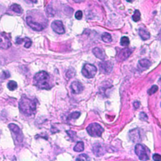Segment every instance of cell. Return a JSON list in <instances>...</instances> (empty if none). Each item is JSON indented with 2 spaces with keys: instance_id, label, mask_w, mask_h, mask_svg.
<instances>
[{
  "instance_id": "obj_7",
  "label": "cell",
  "mask_w": 161,
  "mask_h": 161,
  "mask_svg": "<svg viewBox=\"0 0 161 161\" xmlns=\"http://www.w3.org/2000/svg\"><path fill=\"white\" fill-rule=\"evenodd\" d=\"M8 128L12 130V132L16 135V140L19 142H22L23 134L21 130L14 123H10L8 125Z\"/></svg>"
},
{
  "instance_id": "obj_24",
  "label": "cell",
  "mask_w": 161,
  "mask_h": 161,
  "mask_svg": "<svg viewBox=\"0 0 161 161\" xmlns=\"http://www.w3.org/2000/svg\"><path fill=\"white\" fill-rule=\"evenodd\" d=\"M130 43L129 39L127 37H123L120 40V44L122 46H128Z\"/></svg>"
},
{
  "instance_id": "obj_15",
  "label": "cell",
  "mask_w": 161,
  "mask_h": 161,
  "mask_svg": "<svg viewBox=\"0 0 161 161\" xmlns=\"http://www.w3.org/2000/svg\"><path fill=\"white\" fill-rule=\"evenodd\" d=\"M93 54L95 55L96 57L98 58L99 59L101 60H105V54H104V52L101 49H100L98 47H96L95 49H93Z\"/></svg>"
},
{
  "instance_id": "obj_6",
  "label": "cell",
  "mask_w": 161,
  "mask_h": 161,
  "mask_svg": "<svg viewBox=\"0 0 161 161\" xmlns=\"http://www.w3.org/2000/svg\"><path fill=\"white\" fill-rule=\"evenodd\" d=\"M26 22L30 27L35 31H42L45 28L42 24L34 21L32 16H27L26 18Z\"/></svg>"
},
{
  "instance_id": "obj_31",
  "label": "cell",
  "mask_w": 161,
  "mask_h": 161,
  "mask_svg": "<svg viewBox=\"0 0 161 161\" xmlns=\"http://www.w3.org/2000/svg\"><path fill=\"white\" fill-rule=\"evenodd\" d=\"M140 119L142 121H147V120H148V116L146 115V113L142 112L140 113Z\"/></svg>"
},
{
  "instance_id": "obj_8",
  "label": "cell",
  "mask_w": 161,
  "mask_h": 161,
  "mask_svg": "<svg viewBox=\"0 0 161 161\" xmlns=\"http://www.w3.org/2000/svg\"><path fill=\"white\" fill-rule=\"evenodd\" d=\"M52 30L58 34H63L65 33V28L64 26L63 23L60 20H55L51 24Z\"/></svg>"
},
{
  "instance_id": "obj_26",
  "label": "cell",
  "mask_w": 161,
  "mask_h": 161,
  "mask_svg": "<svg viewBox=\"0 0 161 161\" xmlns=\"http://www.w3.org/2000/svg\"><path fill=\"white\" fill-rule=\"evenodd\" d=\"M158 89H159V88L157 86H156V85L152 86V87H151V88L149 90V91H148L149 95H153V94L156 93L157 92V91L158 90Z\"/></svg>"
},
{
  "instance_id": "obj_19",
  "label": "cell",
  "mask_w": 161,
  "mask_h": 161,
  "mask_svg": "<svg viewBox=\"0 0 161 161\" xmlns=\"http://www.w3.org/2000/svg\"><path fill=\"white\" fill-rule=\"evenodd\" d=\"M84 149H85V147H84V143L83 142H78L76 143L75 147H74V150L78 152H82Z\"/></svg>"
},
{
  "instance_id": "obj_33",
  "label": "cell",
  "mask_w": 161,
  "mask_h": 161,
  "mask_svg": "<svg viewBox=\"0 0 161 161\" xmlns=\"http://www.w3.org/2000/svg\"><path fill=\"white\" fill-rule=\"evenodd\" d=\"M133 106H134V107H135V109L139 108L140 106V103L139 101H135L133 103Z\"/></svg>"
},
{
  "instance_id": "obj_22",
  "label": "cell",
  "mask_w": 161,
  "mask_h": 161,
  "mask_svg": "<svg viewBox=\"0 0 161 161\" xmlns=\"http://www.w3.org/2000/svg\"><path fill=\"white\" fill-rule=\"evenodd\" d=\"M17 83H16L14 80H10L9 82H8V85H7V87L9 90L10 91H14L15 89H16L17 88Z\"/></svg>"
},
{
  "instance_id": "obj_34",
  "label": "cell",
  "mask_w": 161,
  "mask_h": 161,
  "mask_svg": "<svg viewBox=\"0 0 161 161\" xmlns=\"http://www.w3.org/2000/svg\"><path fill=\"white\" fill-rule=\"evenodd\" d=\"M25 1L28 3H36L37 2V0H25Z\"/></svg>"
},
{
  "instance_id": "obj_11",
  "label": "cell",
  "mask_w": 161,
  "mask_h": 161,
  "mask_svg": "<svg viewBox=\"0 0 161 161\" xmlns=\"http://www.w3.org/2000/svg\"><path fill=\"white\" fill-rule=\"evenodd\" d=\"M99 68L101 70L105 73H110L113 69V65L110 62L106 61L99 63Z\"/></svg>"
},
{
  "instance_id": "obj_5",
  "label": "cell",
  "mask_w": 161,
  "mask_h": 161,
  "mask_svg": "<svg viewBox=\"0 0 161 161\" xmlns=\"http://www.w3.org/2000/svg\"><path fill=\"white\" fill-rule=\"evenodd\" d=\"M135 152L137 156L141 160H147L149 159V157L147 153L145 147L141 144H137L135 148Z\"/></svg>"
},
{
  "instance_id": "obj_16",
  "label": "cell",
  "mask_w": 161,
  "mask_h": 161,
  "mask_svg": "<svg viewBox=\"0 0 161 161\" xmlns=\"http://www.w3.org/2000/svg\"><path fill=\"white\" fill-rule=\"evenodd\" d=\"M23 42H25V45H24L25 48H29V47H30V46H31V45H32L31 40L28 38L20 39V38L18 37L17 39H16V43H18V44H21V43H23Z\"/></svg>"
},
{
  "instance_id": "obj_20",
  "label": "cell",
  "mask_w": 161,
  "mask_h": 161,
  "mask_svg": "<svg viewBox=\"0 0 161 161\" xmlns=\"http://www.w3.org/2000/svg\"><path fill=\"white\" fill-rule=\"evenodd\" d=\"M101 39L103 40V41L106 43H110L112 41V36H111L110 33L106 32L103 33V35L101 36Z\"/></svg>"
},
{
  "instance_id": "obj_21",
  "label": "cell",
  "mask_w": 161,
  "mask_h": 161,
  "mask_svg": "<svg viewBox=\"0 0 161 161\" xmlns=\"http://www.w3.org/2000/svg\"><path fill=\"white\" fill-rule=\"evenodd\" d=\"M10 9H11L13 12L18 13V14H20V13H22V9L21 6L17 4H13L10 6Z\"/></svg>"
},
{
  "instance_id": "obj_17",
  "label": "cell",
  "mask_w": 161,
  "mask_h": 161,
  "mask_svg": "<svg viewBox=\"0 0 161 161\" xmlns=\"http://www.w3.org/2000/svg\"><path fill=\"white\" fill-rule=\"evenodd\" d=\"M139 35L143 40H147L150 38V33L143 28H140L139 31Z\"/></svg>"
},
{
  "instance_id": "obj_13",
  "label": "cell",
  "mask_w": 161,
  "mask_h": 161,
  "mask_svg": "<svg viewBox=\"0 0 161 161\" xmlns=\"http://www.w3.org/2000/svg\"><path fill=\"white\" fill-rule=\"evenodd\" d=\"M132 53V51L129 48H125L122 50H121V51L119 52L118 55V60H121V61H123V60H125L126 59H128L129 57V56Z\"/></svg>"
},
{
  "instance_id": "obj_18",
  "label": "cell",
  "mask_w": 161,
  "mask_h": 161,
  "mask_svg": "<svg viewBox=\"0 0 161 161\" xmlns=\"http://www.w3.org/2000/svg\"><path fill=\"white\" fill-rule=\"evenodd\" d=\"M139 64L140 65V67H142V68L147 69L149 68V67L151 66V62L149 61L148 59H141L139 61Z\"/></svg>"
},
{
  "instance_id": "obj_9",
  "label": "cell",
  "mask_w": 161,
  "mask_h": 161,
  "mask_svg": "<svg viewBox=\"0 0 161 161\" xmlns=\"http://www.w3.org/2000/svg\"><path fill=\"white\" fill-rule=\"evenodd\" d=\"M12 45L9 39L5 34L0 33V49H8Z\"/></svg>"
},
{
  "instance_id": "obj_28",
  "label": "cell",
  "mask_w": 161,
  "mask_h": 161,
  "mask_svg": "<svg viewBox=\"0 0 161 161\" xmlns=\"http://www.w3.org/2000/svg\"><path fill=\"white\" fill-rule=\"evenodd\" d=\"M88 156L86 155V154H80V155L79 156V157L78 158L76 159L77 160H88Z\"/></svg>"
},
{
  "instance_id": "obj_12",
  "label": "cell",
  "mask_w": 161,
  "mask_h": 161,
  "mask_svg": "<svg viewBox=\"0 0 161 161\" xmlns=\"http://www.w3.org/2000/svg\"><path fill=\"white\" fill-rule=\"evenodd\" d=\"M70 88H71L73 93L79 94L83 91L84 87L78 81H74L70 85Z\"/></svg>"
},
{
  "instance_id": "obj_27",
  "label": "cell",
  "mask_w": 161,
  "mask_h": 161,
  "mask_svg": "<svg viewBox=\"0 0 161 161\" xmlns=\"http://www.w3.org/2000/svg\"><path fill=\"white\" fill-rule=\"evenodd\" d=\"M47 14L50 16H53L55 15L54 10L52 9L51 6H49L47 8Z\"/></svg>"
},
{
  "instance_id": "obj_30",
  "label": "cell",
  "mask_w": 161,
  "mask_h": 161,
  "mask_svg": "<svg viewBox=\"0 0 161 161\" xmlns=\"http://www.w3.org/2000/svg\"><path fill=\"white\" fill-rule=\"evenodd\" d=\"M75 75V71L74 70H69L68 72L66 73V76L68 78H71L72 77Z\"/></svg>"
},
{
  "instance_id": "obj_1",
  "label": "cell",
  "mask_w": 161,
  "mask_h": 161,
  "mask_svg": "<svg viewBox=\"0 0 161 161\" xmlns=\"http://www.w3.org/2000/svg\"><path fill=\"white\" fill-rule=\"evenodd\" d=\"M19 108L25 115L31 116L35 113L36 103L33 100L23 95L19 101Z\"/></svg>"
},
{
  "instance_id": "obj_32",
  "label": "cell",
  "mask_w": 161,
  "mask_h": 161,
  "mask_svg": "<svg viewBox=\"0 0 161 161\" xmlns=\"http://www.w3.org/2000/svg\"><path fill=\"white\" fill-rule=\"evenodd\" d=\"M153 159L156 161H160L161 160V156L158 154H155L153 156Z\"/></svg>"
},
{
  "instance_id": "obj_25",
  "label": "cell",
  "mask_w": 161,
  "mask_h": 161,
  "mask_svg": "<svg viewBox=\"0 0 161 161\" xmlns=\"http://www.w3.org/2000/svg\"><path fill=\"white\" fill-rule=\"evenodd\" d=\"M80 115V113L79 112H73L71 114H70V115H69L68 120H72V119H77V118H79Z\"/></svg>"
},
{
  "instance_id": "obj_23",
  "label": "cell",
  "mask_w": 161,
  "mask_h": 161,
  "mask_svg": "<svg viewBox=\"0 0 161 161\" xmlns=\"http://www.w3.org/2000/svg\"><path fill=\"white\" fill-rule=\"evenodd\" d=\"M140 12L139 11V10L136 9L135 12L133 13V15L132 16V19L134 22H139V20H140Z\"/></svg>"
},
{
  "instance_id": "obj_3",
  "label": "cell",
  "mask_w": 161,
  "mask_h": 161,
  "mask_svg": "<svg viewBox=\"0 0 161 161\" xmlns=\"http://www.w3.org/2000/svg\"><path fill=\"white\" fill-rule=\"evenodd\" d=\"M86 130L90 136L97 137L101 136L104 129L98 123H93L89 124L86 128Z\"/></svg>"
},
{
  "instance_id": "obj_29",
  "label": "cell",
  "mask_w": 161,
  "mask_h": 161,
  "mask_svg": "<svg viewBox=\"0 0 161 161\" xmlns=\"http://www.w3.org/2000/svg\"><path fill=\"white\" fill-rule=\"evenodd\" d=\"M75 17L77 20H81L83 18V12L80 11V10H78V11L76 13Z\"/></svg>"
},
{
  "instance_id": "obj_4",
  "label": "cell",
  "mask_w": 161,
  "mask_h": 161,
  "mask_svg": "<svg viewBox=\"0 0 161 161\" xmlns=\"http://www.w3.org/2000/svg\"><path fill=\"white\" fill-rule=\"evenodd\" d=\"M96 72L97 68L96 66L91 64H86L82 69L83 75L88 79L93 78L96 75Z\"/></svg>"
},
{
  "instance_id": "obj_2",
  "label": "cell",
  "mask_w": 161,
  "mask_h": 161,
  "mask_svg": "<svg viewBox=\"0 0 161 161\" xmlns=\"http://www.w3.org/2000/svg\"><path fill=\"white\" fill-rule=\"evenodd\" d=\"M33 81L36 86L40 89H49L51 88L50 85V76L45 71H40L33 77Z\"/></svg>"
},
{
  "instance_id": "obj_37",
  "label": "cell",
  "mask_w": 161,
  "mask_h": 161,
  "mask_svg": "<svg viewBox=\"0 0 161 161\" xmlns=\"http://www.w3.org/2000/svg\"><path fill=\"white\" fill-rule=\"evenodd\" d=\"M126 1H128L129 3H132L133 1V0H126Z\"/></svg>"
},
{
  "instance_id": "obj_10",
  "label": "cell",
  "mask_w": 161,
  "mask_h": 161,
  "mask_svg": "<svg viewBox=\"0 0 161 161\" xmlns=\"http://www.w3.org/2000/svg\"><path fill=\"white\" fill-rule=\"evenodd\" d=\"M93 152L96 157H101L105 154L106 149L102 144L96 143L93 147Z\"/></svg>"
},
{
  "instance_id": "obj_14",
  "label": "cell",
  "mask_w": 161,
  "mask_h": 161,
  "mask_svg": "<svg viewBox=\"0 0 161 161\" xmlns=\"http://www.w3.org/2000/svg\"><path fill=\"white\" fill-rule=\"evenodd\" d=\"M130 139L132 140L133 142H139L140 140V133L139 131L137 129L131 130L129 133Z\"/></svg>"
},
{
  "instance_id": "obj_36",
  "label": "cell",
  "mask_w": 161,
  "mask_h": 161,
  "mask_svg": "<svg viewBox=\"0 0 161 161\" xmlns=\"http://www.w3.org/2000/svg\"><path fill=\"white\" fill-rule=\"evenodd\" d=\"M159 39L161 40V30H160V32H159Z\"/></svg>"
},
{
  "instance_id": "obj_38",
  "label": "cell",
  "mask_w": 161,
  "mask_h": 161,
  "mask_svg": "<svg viewBox=\"0 0 161 161\" xmlns=\"http://www.w3.org/2000/svg\"><path fill=\"white\" fill-rule=\"evenodd\" d=\"M160 105H161V104H160Z\"/></svg>"
},
{
  "instance_id": "obj_35",
  "label": "cell",
  "mask_w": 161,
  "mask_h": 161,
  "mask_svg": "<svg viewBox=\"0 0 161 161\" xmlns=\"http://www.w3.org/2000/svg\"><path fill=\"white\" fill-rule=\"evenodd\" d=\"M73 1L76 3H80V2H81L83 0H73Z\"/></svg>"
}]
</instances>
